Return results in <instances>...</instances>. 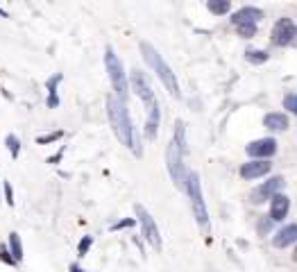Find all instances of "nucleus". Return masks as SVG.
Here are the masks:
<instances>
[{
    "label": "nucleus",
    "instance_id": "nucleus-1",
    "mask_svg": "<svg viewBox=\"0 0 297 272\" xmlns=\"http://www.w3.org/2000/svg\"><path fill=\"white\" fill-rule=\"evenodd\" d=\"M107 113H109V123H111V129L116 134V139L123 145L130 147L134 154H141L139 139H136L132 118H130V111H127V102L118 100L116 95H109L107 98Z\"/></svg>",
    "mask_w": 297,
    "mask_h": 272
},
{
    "label": "nucleus",
    "instance_id": "nucleus-2",
    "mask_svg": "<svg viewBox=\"0 0 297 272\" xmlns=\"http://www.w3.org/2000/svg\"><path fill=\"white\" fill-rule=\"evenodd\" d=\"M141 53H143V59H146L148 66L157 73V77L161 80V84L166 87V91L170 93V95H175V98H179L182 95V91H179V84H177V77H175V73H172V68L166 64V59L159 54V50L152 43H148V41H141Z\"/></svg>",
    "mask_w": 297,
    "mask_h": 272
},
{
    "label": "nucleus",
    "instance_id": "nucleus-3",
    "mask_svg": "<svg viewBox=\"0 0 297 272\" xmlns=\"http://www.w3.org/2000/svg\"><path fill=\"white\" fill-rule=\"evenodd\" d=\"M105 66H107V73H109V80H111L113 91H116V98L127 102V93H130L127 75H125V68H123V61L118 59V54L113 53L111 46L105 48Z\"/></svg>",
    "mask_w": 297,
    "mask_h": 272
},
{
    "label": "nucleus",
    "instance_id": "nucleus-4",
    "mask_svg": "<svg viewBox=\"0 0 297 272\" xmlns=\"http://www.w3.org/2000/svg\"><path fill=\"white\" fill-rule=\"evenodd\" d=\"M186 193L191 198L193 218H195L198 227L200 229H209V211H206L204 198H202V184H200L198 173H188V177H186Z\"/></svg>",
    "mask_w": 297,
    "mask_h": 272
},
{
    "label": "nucleus",
    "instance_id": "nucleus-5",
    "mask_svg": "<svg viewBox=\"0 0 297 272\" xmlns=\"http://www.w3.org/2000/svg\"><path fill=\"white\" fill-rule=\"evenodd\" d=\"M184 154L177 150V145L175 143H168V150H166V166H168V173H170L172 181H175V186H177L179 191H186V177H188V173H186L184 168Z\"/></svg>",
    "mask_w": 297,
    "mask_h": 272
},
{
    "label": "nucleus",
    "instance_id": "nucleus-6",
    "mask_svg": "<svg viewBox=\"0 0 297 272\" xmlns=\"http://www.w3.org/2000/svg\"><path fill=\"white\" fill-rule=\"evenodd\" d=\"M134 211H136V218H139V225H141V229H143V236L148 238V243H150L154 250H161V234H159V227H157V222H154V218L150 216V211H148L143 204H136Z\"/></svg>",
    "mask_w": 297,
    "mask_h": 272
},
{
    "label": "nucleus",
    "instance_id": "nucleus-7",
    "mask_svg": "<svg viewBox=\"0 0 297 272\" xmlns=\"http://www.w3.org/2000/svg\"><path fill=\"white\" fill-rule=\"evenodd\" d=\"M130 77H132V89L136 91V95L143 100V105H146L148 111H150L152 107H157L159 105L157 95H154V91H152V87H150V82H148L146 73H141L139 68H134Z\"/></svg>",
    "mask_w": 297,
    "mask_h": 272
},
{
    "label": "nucleus",
    "instance_id": "nucleus-8",
    "mask_svg": "<svg viewBox=\"0 0 297 272\" xmlns=\"http://www.w3.org/2000/svg\"><path fill=\"white\" fill-rule=\"evenodd\" d=\"M295 36H297V25L288 16L279 18L275 23V27H272V43L275 46H291L295 41Z\"/></svg>",
    "mask_w": 297,
    "mask_h": 272
},
{
    "label": "nucleus",
    "instance_id": "nucleus-9",
    "mask_svg": "<svg viewBox=\"0 0 297 272\" xmlns=\"http://www.w3.org/2000/svg\"><path fill=\"white\" fill-rule=\"evenodd\" d=\"M286 186V180L281 177V175H277V177H270V180L265 181V184L257 186L254 191H252L250 199H252V204H263L265 199H272V195H277L281 188Z\"/></svg>",
    "mask_w": 297,
    "mask_h": 272
},
{
    "label": "nucleus",
    "instance_id": "nucleus-10",
    "mask_svg": "<svg viewBox=\"0 0 297 272\" xmlns=\"http://www.w3.org/2000/svg\"><path fill=\"white\" fill-rule=\"evenodd\" d=\"M275 152H277V141L270 139V136H268V139H257V141H252V143H247V154L254 157V159H259V161H265Z\"/></svg>",
    "mask_w": 297,
    "mask_h": 272
},
{
    "label": "nucleus",
    "instance_id": "nucleus-11",
    "mask_svg": "<svg viewBox=\"0 0 297 272\" xmlns=\"http://www.w3.org/2000/svg\"><path fill=\"white\" fill-rule=\"evenodd\" d=\"M261 18H263V12H261L259 7L247 5V7H241V9L231 16V23H234L236 27H241V25H257Z\"/></svg>",
    "mask_w": 297,
    "mask_h": 272
},
{
    "label": "nucleus",
    "instance_id": "nucleus-12",
    "mask_svg": "<svg viewBox=\"0 0 297 272\" xmlns=\"http://www.w3.org/2000/svg\"><path fill=\"white\" fill-rule=\"evenodd\" d=\"M272 170V163L270 161H247V163H243L241 166V177L243 180H257V177H263V175H268Z\"/></svg>",
    "mask_w": 297,
    "mask_h": 272
},
{
    "label": "nucleus",
    "instance_id": "nucleus-13",
    "mask_svg": "<svg viewBox=\"0 0 297 272\" xmlns=\"http://www.w3.org/2000/svg\"><path fill=\"white\" fill-rule=\"evenodd\" d=\"M288 211H291V199L286 198V195H281V193L272 195V199H270V220L279 222V220H284L286 216H288Z\"/></svg>",
    "mask_w": 297,
    "mask_h": 272
},
{
    "label": "nucleus",
    "instance_id": "nucleus-14",
    "mask_svg": "<svg viewBox=\"0 0 297 272\" xmlns=\"http://www.w3.org/2000/svg\"><path fill=\"white\" fill-rule=\"evenodd\" d=\"M295 240H297V225L291 222V225H284L281 229H279L277 236L272 238V245L275 247H288V245H293Z\"/></svg>",
    "mask_w": 297,
    "mask_h": 272
},
{
    "label": "nucleus",
    "instance_id": "nucleus-15",
    "mask_svg": "<svg viewBox=\"0 0 297 272\" xmlns=\"http://www.w3.org/2000/svg\"><path fill=\"white\" fill-rule=\"evenodd\" d=\"M263 125L268 127V129H272V132H281V129H288V116H286V113H279V111L265 113Z\"/></svg>",
    "mask_w": 297,
    "mask_h": 272
},
{
    "label": "nucleus",
    "instance_id": "nucleus-16",
    "mask_svg": "<svg viewBox=\"0 0 297 272\" xmlns=\"http://www.w3.org/2000/svg\"><path fill=\"white\" fill-rule=\"evenodd\" d=\"M159 120H161V111H159V105L152 107L150 111H148V120H146V136L150 141L157 139L159 134Z\"/></svg>",
    "mask_w": 297,
    "mask_h": 272
},
{
    "label": "nucleus",
    "instance_id": "nucleus-17",
    "mask_svg": "<svg viewBox=\"0 0 297 272\" xmlns=\"http://www.w3.org/2000/svg\"><path fill=\"white\" fill-rule=\"evenodd\" d=\"M172 143L177 145V150L182 154H188V143H186V125H184V120H177L175 123V134H172Z\"/></svg>",
    "mask_w": 297,
    "mask_h": 272
},
{
    "label": "nucleus",
    "instance_id": "nucleus-18",
    "mask_svg": "<svg viewBox=\"0 0 297 272\" xmlns=\"http://www.w3.org/2000/svg\"><path fill=\"white\" fill-rule=\"evenodd\" d=\"M9 254L14 256V261L19 263L23 261V243H20V236L16 232L9 234Z\"/></svg>",
    "mask_w": 297,
    "mask_h": 272
},
{
    "label": "nucleus",
    "instance_id": "nucleus-19",
    "mask_svg": "<svg viewBox=\"0 0 297 272\" xmlns=\"http://www.w3.org/2000/svg\"><path fill=\"white\" fill-rule=\"evenodd\" d=\"M206 9L211 14H216V16H223V14H227L231 9V2L229 0H209V2H206Z\"/></svg>",
    "mask_w": 297,
    "mask_h": 272
},
{
    "label": "nucleus",
    "instance_id": "nucleus-20",
    "mask_svg": "<svg viewBox=\"0 0 297 272\" xmlns=\"http://www.w3.org/2000/svg\"><path fill=\"white\" fill-rule=\"evenodd\" d=\"M245 59L250 61V64H265L268 61V53H263V50H247L245 53Z\"/></svg>",
    "mask_w": 297,
    "mask_h": 272
},
{
    "label": "nucleus",
    "instance_id": "nucleus-21",
    "mask_svg": "<svg viewBox=\"0 0 297 272\" xmlns=\"http://www.w3.org/2000/svg\"><path fill=\"white\" fill-rule=\"evenodd\" d=\"M7 147H9V152H12L14 159H19V152H20V141L14 136V134H9L7 136Z\"/></svg>",
    "mask_w": 297,
    "mask_h": 272
},
{
    "label": "nucleus",
    "instance_id": "nucleus-22",
    "mask_svg": "<svg viewBox=\"0 0 297 272\" xmlns=\"http://www.w3.org/2000/svg\"><path fill=\"white\" fill-rule=\"evenodd\" d=\"M284 107L288 109V111H293L297 116V93H288L284 98Z\"/></svg>",
    "mask_w": 297,
    "mask_h": 272
},
{
    "label": "nucleus",
    "instance_id": "nucleus-23",
    "mask_svg": "<svg viewBox=\"0 0 297 272\" xmlns=\"http://www.w3.org/2000/svg\"><path fill=\"white\" fill-rule=\"evenodd\" d=\"M0 261H2L5 266H16V261H14V256L9 254V247L7 245H0Z\"/></svg>",
    "mask_w": 297,
    "mask_h": 272
},
{
    "label": "nucleus",
    "instance_id": "nucleus-24",
    "mask_svg": "<svg viewBox=\"0 0 297 272\" xmlns=\"http://www.w3.org/2000/svg\"><path fill=\"white\" fill-rule=\"evenodd\" d=\"M93 245V236H84V238L79 240V245H77V254L79 256H84L86 252H89V247Z\"/></svg>",
    "mask_w": 297,
    "mask_h": 272
},
{
    "label": "nucleus",
    "instance_id": "nucleus-25",
    "mask_svg": "<svg viewBox=\"0 0 297 272\" xmlns=\"http://www.w3.org/2000/svg\"><path fill=\"white\" fill-rule=\"evenodd\" d=\"M61 134H64V132H50V134H46V136H39V139H37V143H39V145H46V143H53V141L61 139Z\"/></svg>",
    "mask_w": 297,
    "mask_h": 272
},
{
    "label": "nucleus",
    "instance_id": "nucleus-26",
    "mask_svg": "<svg viewBox=\"0 0 297 272\" xmlns=\"http://www.w3.org/2000/svg\"><path fill=\"white\" fill-rule=\"evenodd\" d=\"M236 30L241 36H245V39H250V36L257 34V25H241V27H236Z\"/></svg>",
    "mask_w": 297,
    "mask_h": 272
},
{
    "label": "nucleus",
    "instance_id": "nucleus-27",
    "mask_svg": "<svg viewBox=\"0 0 297 272\" xmlns=\"http://www.w3.org/2000/svg\"><path fill=\"white\" fill-rule=\"evenodd\" d=\"M2 188H5L7 204H9V206H14V191H12V184H9V181H5V184H2Z\"/></svg>",
    "mask_w": 297,
    "mask_h": 272
},
{
    "label": "nucleus",
    "instance_id": "nucleus-28",
    "mask_svg": "<svg viewBox=\"0 0 297 272\" xmlns=\"http://www.w3.org/2000/svg\"><path fill=\"white\" fill-rule=\"evenodd\" d=\"M61 82V75H55L48 80V93H57V84Z\"/></svg>",
    "mask_w": 297,
    "mask_h": 272
},
{
    "label": "nucleus",
    "instance_id": "nucleus-29",
    "mask_svg": "<svg viewBox=\"0 0 297 272\" xmlns=\"http://www.w3.org/2000/svg\"><path fill=\"white\" fill-rule=\"evenodd\" d=\"M46 105L50 107V109H55V107H59V95H57V93H48Z\"/></svg>",
    "mask_w": 297,
    "mask_h": 272
},
{
    "label": "nucleus",
    "instance_id": "nucleus-30",
    "mask_svg": "<svg viewBox=\"0 0 297 272\" xmlns=\"http://www.w3.org/2000/svg\"><path fill=\"white\" fill-rule=\"evenodd\" d=\"M134 225V220L132 218H127V220H120V222H116V225L111 227V229H123V227H132Z\"/></svg>",
    "mask_w": 297,
    "mask_h": 272
},
{
    "label": "nucleus",
    "instance_id": "nucleus-31",
    "mask_svg": "<svg viewBox=\"0 0 297 272\" xmlns=\"http://www.w3.org/2000/svg\"><path fill=\"white\" fill-rule=\"evenodd\" d=\"M68 270H71V272H84L82 268L77 266V263H71V266H68Z\"/></svg>",
    "mask_w": 297,
    "mask_h": 272
},
{
    "label": "nucleus",
    "instance_id": "nucleus-32",
    "mask_svg": "<svg viewBox=\"0 0 297 272\" xmlns=\"http://www.w3.org/2000/svg\"><path fill=\"white\" fill-rule=\"evenodd\" d=\"M0 16H2V18H7V16H9V14H7L5 9H2V7H0Z\"/></svg>",
    "mask_w": 297,
    "mask_h": 272
},
{
    "label": "nucleus",
    "instance_id": "nucleus-33",
    "mask_svg": "<svg viewBox=\"0 0 297 272\" xmlns=\"http://www.w3.org/2000/svg\"><path fill=\"white\" fill-rule=\"evenodd\" d=\"M295 259H297V252H295Z\"/></svg>",
    "mask_w": 297,
    "mask_h": 272
}]
</instances>
